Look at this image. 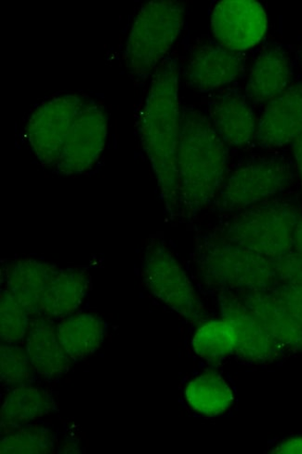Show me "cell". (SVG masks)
<instances>
[{
  "label": "cell",
  "instance_id": "cell-28",
  "mask_svg": "<svg viewBox=\"0 0 302 454\" xmlns=\"http://www.w3.org/2000/svg\"><path fill=\"white\" fill-rule=\"evenodd\" d=\"M274 453H302V438L290 439L281 443Z\"/></svg>",
  "mask_w": 302,
  "mask_h": 454
},
{
  "label": "cell",
  "instance_id": "cell-7",
  "mask_svg": "<svg viewBox=\"0 0 302 454\" xmlns=\"http://www.w3.org/2000/svg\"><path fill=\"white\" fill-rule=\"evenodd\" d=\"M143 279L151 293L192 324L205 311L193 283L175 257L162 245H153L145 256Z\"/></svg>",
  "mask_w": 302,
  "mask_h": 454
},
{
  "label": "cell",
  "instance_id": "cell-12",
  "mask_svg": "<svg viewBox=\"0 0 302 454\" xmlns=\"http://www.w3.org/2000/svg\"><path fill=\"white\" fill-rule=\"evenodd\" d=\"M244 68L243 57L221 46L203 45L194 50L187 69L191 86L212 91L235 82Z\"/></svg>",
  "mask_w": 302,
  "mask_h": 454
},
{
  "label": "cell",
  "instance_id": "cell-23",
  "mask_svg": "<svg viewBox=\"0 0 302 454\" xmlns=\"http://www.w3.org/2000/svg\"><path fill=\"white\" fill-rule=\"evenodd\" d=\"M2 453H49L54 450L50 431L43 427L21 426L6 429Z\"/></svg>",
  "mask_w": 302,
  "mask_h": 454
},
{
  "label": "cell",
  "instance_id": "cell-18",
  "mask_svg": "<svg viewBox=\"0 0 302 454\" xmlns=\"http://www.w3.org/2000/svg\"><path fill=\"white\" fill-rule=\"evenodd\" d=\"M106 325L97 315L81 313L66 317L58 335L67 355L77 361L96 352L103 344Z\"/></svg>",
  "mask_w": 302,
  "mask_h": 454
},
{
  "label": "cell",
  "instance_id": "cell-6",
  "mask_svg": "<svg viewBox=\"0 0 302 454\" xmlns=\"http://www.w3.org/2000/svg\"><path fill=\"white\" fill-rule=\"evenodd\" d=\"M201 251L203 270L215 282L260 290L274 281L276 270L267 257L234 242L207 239Z\"/></svg>",
  "mask_w": 302,
  "mask_h": 454
},
{
  "label": "cell",
  "instance_id": "cell-13",
  "mask_svg": "<svg viewBox=\"0 0 302 454\" xmlns=\"http://www.w3.org/2000/svg\"><path fill=\"white\" fill-rule=\"evenodd\" d=\"M210 121L225 145L244 146L255 137L253 109L236 90H226L211 102Z\"/></svg>",
  "mask_w": 302,
  "mask_h": 454
},
{
  "label": "cell",
  "instance_id": "cell-19",
  "mask_svg": "<svg viewBox=\"0 0 302 454\" xmlns=\"http://www.w3.org/2000/svg\"><path fill=\"white\" fill-rule=\"evenodd\" d=\"M54 408L55 403L47 391L27 386L17 387L5 397L0 413L2 427L8 429L28 425Z\"/></svg>",
  "mask_w": 302,
  "mask_h": 454
},
{
  "label": "cell",
  "instance_id": "cell-1",
  "mask_svg": "<svg viewBox=\"0 0 302 454\" xmlns=\"http://www.w3.org/2000/svg\"><path fill=\"white\" fill-rule=\"evenodd\" d=\"M179 78L177 61L167 57L156 69L139 124L143 146L154 169L166 209L172 215L180 209L177 153L182 109Z\"/></svg>",
  "mask_w": 302,
  "mask_h": 454
},
{
  "label": "cell",
  "instance_id": "cell-30",
  "mask_svg": "<svg viewBox=\"0 0 302 454\" xmlns=\"http://www.w3.org/2000/svg\"><path fill=\"white\" fill-rule=\"evenodd\" d=\"M293 247L297 254H302V215L299 217L294 231Z\"/></svg>",
  "mask_w": 302,
  "mask_h": 454
},
{
  "label": "cell",
  "instance_id": "cell-22",
  "mask_svg": "<svg viewBox=\"0 0 302 454\" xmlns=\"http://www.w3.org/2000/svg\"><path fill=\"white\" fill-rule=\"evenodd\" d=\"M239 336L228 320H213L199 327L192 346L195 352L207 362H218L231 355L237 348Z\"/></svg>",
  "mask_w": 302,
  "mask_h": 454
},
{
  "label": "cell",
  "instance_id": "cell-15",
  "mask_svg": "<svg viewBox=\"0 0 302 454\" xmlns=\"http://www.w3.org/2000/svg\"><path fill=\"white\" fill-rule=\"evenodd\" d=\"M27 351L35 372L48 378L66 373L72 358L60 343L58 328L46 317L30 319L27 333Z\"/></svg>",
  "mask_w": 302,
  "mask_h": 454
},
{
  "label": "cell",
  "instance_id": "cell-20",
  "mask_svg": "<svg viewBox=\"0 0 302 454\" xmlns=\"http://www.w3.org/2000/svg\"><path fill=\"white\" fill-rule=\"evenodd\" d=\"M245 302L274 339L291 346H302V326L275 296L257 294Z\"/></svg>",
  "mask_w": 302,
  "mask_h": 454
},
{
  "label": "cell",
  "instance_id": "cell-16",
  "mask_svg": "<svg viewBox=\"0 0 302 454\" xmlns=\"http://www.w3.org/2000/svg\"><path fill=\"white\" fill-rule=\"evenodd\" d=\"M58 268L34 259H20L6 270V290L12 293L29 315L41 316L42 301L49 284Z\"/></svg>",
  "mask_w": 302,
  "mask_h": 454
},
{
  "label": "cell",
  "instance_id": "cell-5",
  "mask_svg": "<svg viewBox=\"0 0 302 454\" xmlns=\"http://www.w3.org/2000/svg\"><path fill=\"white\" fill-rule=\"evenodd\" d=\"M293 180L290 164L282 158H267L245 164L224 183L219 194L221 211H243L269 201L285 192Z\"/></svg>",
  "mask_w": 302,
  "mask_h": 454
},
{
  "label": "cell",
  "instance_id": "cell-14",
  "mask_svg": "<svg viewBox=\"0 0 302 454\" xmlns=\"http://www.w3.org/2000/svg\"><path fill=\"white\" fill-rule=\"evenodd\" d=\"M292 75V63L284 50H264L252 67L245 96L254 104H268L290 87Z\"/></svg>",
  "mask_w": 302,
  "mask_h": 454
},
{
  "label": "cell",
  "instance_id": "cell-31",
  "mask_svg": "<svg viewBox=\"0 0 302 454\" xmlns=\"http://www.w3.org/2000/svg\"><path fill=\"white\" fill-rule=\"evenodd\" d=\"M297 56L300 65L302 66V45L298 48Z\"/></svg>",
  "mask_w": 302,
  "mask_h": 454
},
{
  "label": "cell",
  "instance_id": "cell-2",
  "mask_svg": "<svg viewBox=\"0 0 302 454\" xmlns=\"http://www.w3.org/2000/svg\"><path fill=\"white\" fill-rule=\"evenodd\" d=\"M228 165V147L210 119L195 108H182L177 173L184 213L192 216L211 204L223 185Z\"/></svg>",
  "mask_w": 302,
  "mask_h": 454
},
{
  "label": "cell",
  "instance_id": "cell-9",
  "mask_svg": "<svg viewBox=\"0 0 302 454\" xmlns=\"http://www.w3.org/2000/svg\"><path fill=\"white\" fill-rule=\"evenodd\" d=\"M108 120L105 110L86 102L75 118L56 168L66 176L87 172L100 159L106 145Z\"/></svg>",
  "mask_w": 302,
  "mask_h": 454
},
{
  "label": "cell",
  "instance_id": "cell-4",
  "mask_svg": "<svg viewBox=\"0 0 302 454\" xmlns=\"http://www.w3.org/2000/svg\"><path fill=\"white\" fill-rule=\"evenodd\" d=\"M298 207L285 201H266L248 207L226 226L225 237L264 257L278 260L290 253Z\"/></svg>",
  "mask_w": 302,
  "mask_h": 454
},
{
  "label": "cell",
  "instance_id": "cell-29",
  "mask_svg": "<svg viewBox=\"0 0 302 454\" xmlns=\"http://www.w3.org/2000/svg\"><path fill=\"white\" fill-rule=\"evenodd\" d=\"M292 151H293L294 160L296 162V167L298 169V176L300 179V184H301V188H302V132L293 141Z\"/></svg>",
  "mask_w": 302,
  "mask_h": 454
},
{
  "label": "cell",
  "instance_id": "cell-21",
  "mask_svg": "<svg viewBox=\"0 0 302 454\" xmlns=\"http://www.w3.org/2000/svg\"><path fill=\"white\" fill-rule=\"evenodd\" d=\"M185 397L189 405L205 416H217L228 411L234 402L233 392L222 377L205 372L188 384Z\"/></svg>",
  "mask_w": 302,
  "mask_h": 454
},
{
  "label": "cell",
  "instance_id": "cell-24",
  "mask_svg": "<svg viewBox=\"0 0 302 454\" xmlns=\"http://www.w3.org/2000/svg\"><path fill=\"white\" fill-rule=\"evenodd\" d=\"M29 313L20 301L8 290L0 295V335L8 344L23 340L27 333Z\"/></svg>",
  "mask_w": 302,
  "mask_h": 454
},
{
  "label": "cell",
  "instance_id": "cell-11",
  "mask_svg": "<svg viewBox=\"0 0 302 454\" xmlns=\"http://www.w3.org/2000/svg\"><path fill=\"white\" fill-rule=\"evenodd\" d=\"M302 132V82L290 85L264 108L255 139L263 148L292 144Z\"/></svg>",
  "mask_w": 302,
  "mask_h": 454
},
{
  "label": "cell",
  "instance_id": "cell-27",
  "mask_svg": "<svg viewBox=\"0 0 302 454\" xmlns=\"http://www.w3.org/2000/svg\"><path fill=\"white\" fill-rule=\"evenodd\" d=\"M274 296L302 326V287L291 286L283 287L277 290Z\"/></svg>",
  "mask_w": 302,
  "mask_h": 454
},
{
  "label": "cell",
  "instance_id": "cell-3",
  "mask_svg": "<svg viewBox=\"0 0 302 454\" xmlns=\"http://www.w3.org/2000/svg\"><path fill=\"white\" fill-rule=\"evenodd\" d=\"M184 25V7L176 0L144 4L132 25L125 51L127 67L145 79L164 61Z\"/></svg>",
  "mask_w": 302,
  "mask_h": 454
},
{
  "label": "cell",
  "instance_id": "cell-26",
  "mask_svg": "<svg viewBox=\"0 0 302 454\" xmlns=\"http://www.w3.org/2000/svg\"><path fill=\"white\" fill-rule=\"evenodd\" d=\"M275 268L289 286L302 287V254H289L276 260Z\"/></svg>",
  "mask_w": 302,
  "mask_h": 454
},
{
  "label": "cell",
  "instance_id": "cell-17",
  "mask_svg": "<svg viewBox=\"0 0 302 454\" xmlns=\"http://www.w3.org/2000/svg\"><path fill=\"white\" fill-rule=\"evenodd\" d=\"M89 286V279L84 271L58 268L43 296L40 317L50 318L73 315L81 306Z\"/></svg>",
  "mask_w": 302,
  "mask_h": 454
},
{
  "label": "cell",
  "instance_id": "cell-25",
  "mask_svg": "<svg viewBox=\"0 0 302 454\" xmlns=\"http://www.w3.org/2000/svg\"><path fill=\"white\" fill-rule=\"evenodd\" d=\"M34 367L27 350L4 345L0 348V380L5 386H26L32 380Z\"/></svg>",
  "mask_w": 302,
  "mask_h": 454
},
{
  "label": "cell",
  "instance_id": "cell-8",
  "mask_svg": "<svg viewBox=\"0 0 302 454\" xmlns=\"http://www.w3.org/2000/svg\"><path fill=\"white\" fill-rule=\"evenodd\" d=\"M86 101L74 94L53 98L32 114L27 137L37 160L48 167L58 165L65 141Z\"/></svg>",
  "mask_w": 302,
  "mask_h": 454
},
{
  "label": "cell",
  "instance_id": "cell-10",
  "mask_svg": "<svg viewBox=\"0 0 302 454\" xmlns=\"http://www.w3.org/2000/svg\"><path fill=\"white\" fill-rule=\"evenodd\" d=\"M266 10L255 0H223L212 15V30L219 46L231 51L259 44L267 31Z\"/></svg>",
  "mask_w": 302,
  "mask_h": 454
}]
</instances>
